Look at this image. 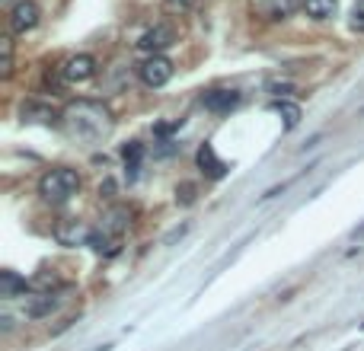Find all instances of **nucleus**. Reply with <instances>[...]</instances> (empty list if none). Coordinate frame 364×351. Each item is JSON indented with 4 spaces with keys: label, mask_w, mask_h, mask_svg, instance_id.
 Wrapping results in <instances>:
<instances>
[{
    "label": "nucleus",
    "mask_w": 364,
    "mask_h": 351,
    "mask_svg": "<svg viewBox=\"0 0 364 351\" xmlns=\"http://www.w3.org/2000/svg\"><path fill=\"white\" fill-rule=\"evenodd\" d=\"M195 160H199V170L205 172L208 179H224L227 172H230V166H227L224 160L214 153L211 144H201V147H199V157H195Z\"/></svg>",
    "instance_id": "9b49d317"
},
{
    "label": "nucleus",
    "mask_w": 364,
    "mask_h": 351,
    "mask_svg": "<svg viewBox=\"0 0 364 351\" xmlns=\"http://www.w3.org/2000/svg\"><path fill=\"white\" fill-rule=\"evenodd\" d=\"M89 236H93V230L83 221H77V217H68V221L55 224V240L61 243V246H87Z\"/></svg>",
    "instance_id": "0eeeda50"
},
{
    "label": "nucleus",
    "mask_w": 364,
    "mask_h": 351,
    "mask_svg": "<svg viewBox=\"0 0 364 351\" xmlns=\"http://www.w3.org/2000/svg\"><path fill=\"white\" fill-rule=\"evenodd\" d=\"M112 192H115V186H112V182H106V186H99V195H106V198H112Z\"/></svg>",
    "instance_id": "a878e982"
},
{
    "label": "nucleus",
    "mask_w": 364,
    "mask_h": 351,
    "mask_svg": "<svg viewBox=\"0 0 364 351\" xmlns=\"http://www.w3.org/2000/svg\"><path fill=\"white\" fill-rule=\"evenodd\" d=\"M7 23H10V32H16V35L32 32L42 23V7L35 0H16L13 7L7 10Z\"/></svg>",
    "instance_id": "39448f33"
},
{
    "label": "nucleus",
    "mask_w": 364,
    "mask_h": 351,
    "mask_svg": "<svg viewBox=\"0 0 364 351\" xmlns=\"http://www.w3.org/2000/svg\"><path fill=\"white\" fill-rule=\"evenodd\" d=\"M96 70H99L96 58H93V55H87V51H80V55H70V58H64V64H61V68H58V74H61V80H64V83H70V87H77V83H87V80H93V77H96Z\"/></svg>",
    "instance_id": "20e7f679"
},
{
    "label": "nucleus",
    "mask_w": 364,
    "mask_h": 351,
    "mask_svg": "<svg viewBox=\"0 0 364 351\" xmlns=\"http://www.w3.org/2000/svg\"><path fill=\"white\" fill-rule=\"evenodd\" d=\"M303 13L316 23H326L339 13V0H303Z\"/></svg>",
    "instance_id": "4468645a"
},
{
    "label": "nucleus",
    "mask_w": 364,
    "mask_h": 351,
    "mask_svg": "<svg viewBox=\"0 0 364 351\" xmlns=\"http://www.w3.org/2000/svg\"><path fill=\"white\" fill-rule=\"evenodd\" d=\"M99 221H103V224H99V230H103L106 236L122 240V234L131 227V211H128V208H122V205H115V208H109Z\"/></svg>",
    "instance_id": "1a4fd4ad"
},
{
    "label": "nucleus",
    "mask_w": 364,
    "mask_h": 351,
    "mask_svg": "<svg viewBox=\"0 0 364 351\" xmlns=\"http://www.w3.org/2000/svg\"><path fill=\"white\" fill-rule=\"evenodd\" d=\"M195 4H199V0H163V10L172 16H186L195 10Z\"/></svg>",
    "instance_id": "aec40b11"
},
{
    "label": "nucleus",
    "mask_w": 364,
    "mask_h": 351,
    "mask_svg": "<svg viewBox=\"0 0 364 351\" xmlns=\"http://www.w3.org/2000/svg\"><path fill=\"white\" fill-rule=\"evenodd\" d=\"M20 115H23V122L26 125H58L61 122V115H58L55 109H51V106H45V103H26L20 109Z\"/></svg>",
    "instance_id": "ddd939ff"
},
{
    "label": "nucleus",
    "mask_w": 364,
    "mask_h": 351,
    "mask_svg": "<svg viewBox=\"0 0 364 351\" xmlns=\"http://www.w3.org/2000/svg\"><path fill=\"white\" fill-rule=\"evenodd\" d=\"M4 4H10V0H4ZM10 7H13V4H10Z\"/></svg>",
    "instance_id": "cd10ccee"
},
{
    "label": "nucleus",
    "mask_w": 364,
    "mask_h": 351,
    "mask_svg": "<svg viewBox=\"0 0 364 351\" xmlns=\"http://www.w3.org/2000/svg\"><path fill=\"white\" fill-rule=\"evenodd\" d=\"M351 29H355V32H364V4L355 7V13H351Z\"/></svg>",
    "instance_id": "5701e85b"
},
{
    "label": "nucleus",
    "mask_w": 364,
    "mask_h": 351,
    "mask_svg": "<svg viewBox=\"0 0 364 351\" xmlns=\"http://www.w3.org/2000/svg\"><path fill=\"white\" fill-rule=\"evenodd\" d=\"M80 192V172L70 166H55L39 179V195L45 205H68Z\"/></svg>",
    "instance_id": "f03ea898"
},
{
    "label": "nucleus",
    "mask_w": 364,
    "mask_h": 351,
    "mask_svg": "<svg viewBox=\"0 0 364 351\" xmlns=\"http://www.w3.org/2000/svg\"><path fill=\"white\" fill-rule=\"evenodd\" d=\"M29 291V281L20 278L16 272H0V297H16V294H26Z\"/></svg>",
    "instance_id": "2eb2a0df"
},
{
    "label": "nucleus",
    "mask_w": 364,
    "mask_h": 351,
    "mask_svg": "<svg viewBox=\"0 0 364 351\" xmlns=\"http://www.w3.org/2000/svg\"><path fill=\"white\" fill-rule=\"evenodd\" d=\"M355 236H358V240H361V236H364V227H361V230H355Z\"/></svg>",
    "instance_id": "bb28decb"
},
{
    "label": "nucleus",
    "mask_w": 364,
    "mask_h": 351,
    "mask_svg": "<svg viewBox=\"0 0 364 351\" xmlns=\"http://www.w3.org/2000/svg\"><path fill=\"white\" fill-rule=\"evenodd\" d=\"M265 90L272 93V99H291V96H297V87H294V83H288V80H268Z\"/></svg>",
    "instance_id": "6ab92c4d"
},
{
    "label": "nucleus",
    "mask_w": 364,
    "mask_h": 351,
    "mask_svg": "<svg viewBox=\"0 0 364 351\" xmlns=\"http://www.w3.org/2000/svg\"><path fill=\"white\" fill-rule=\"evenodd\" d=\"M272 109L284 118V128H297L301 125V106L291 99H272Z\"/></svg>",
    "instance_id": "f3484780"
},
{
    "label": "nucleus",
    "mask_w": 364,
    "mask_h": 351,
    "mask_svg": "<svg viewBox=\"0 0 364 351\" xmlns=\"http://www.w3.org/2000/svg\"><path fill=\"white\" fill-rule=\"evenodd\" d=\"M144 153L147 151H144V144H141V141H131V144L122 147V157H125V170H128V176H138Z\"/></svg>",
    "instance_id": "dca6fc26"
},
{
    "label": "nucleus",
    "mask_w": 364,
    "mask_h": 351,
    "mask_svg": "<svg viewBox=\"0 0 364 351\" xmlns=\"http://www.w3.org/2000/svg\"><path fill=\"white\" fill-rule=\"evenodd\" d=\"M201 106L214 115H227V112H234L240 106V93L237 90H211L201 96Z\"/></svg>",
    "instance_id": "9d476101"
},
{
    "label": "nucleus",
    "mask_w": 364,
    "mask_h": 351,
    "mask_svg": "<svg viewBox=\"0 0 364 351\" xmlns=\"http://www.w3.org/2000/svg\"><path fill=\"white\" fill-rule=\"evenodd\" d=\"M195 192H199L195 182H179V186H176V201H179V205H192Z\"/></svg>",
    "instance_id": "412c9836"
},
{
    "label": "nucleus",
    "mask_w": 364,
    "mask_h": 351,
    "mask_svg": "<svg viewBox=\"0 0 364 351\" xmlns=\"http://www.w3.org/2000/svg\"><path fill=\"white\" fill-rule=\"evenodd\" d=\"M361 4H364V0H361Z\"/></svg>",
    "instance_id": "c85d7f7f"
},
{
    "label": "nucleus",
    "mask_w": 364,
    "mask_h": 351,
    "mask_svg": "<svg viewBox=\"0 0 364 351\" xmlns=\"http://www.w3.org/2000/svg\"><path fill=\"white\" fill-rule=\"evenodd\" d=\"M61 125L68 128L70 138L87 141V144H99L115 131V112L99 99H74L64 106Z\"/></svg>",
    "instance_id": "f257e3e1"
},
{
    "label": "nucleus",
    "mask_w": 364,
    "mask_h": 351,
    "mask_svg": "<svg viewBox=\"0 0 364 351\" xmlns=\"http://www.w3.org/2000/svg\"><path fill=\"white\" fill-rule=\"evenodd\" d=\"M186 230H189V224H182V227H179V230H172V234H170V236H166V246H170V243H176V240H179V236L186 234Z\"/></svg>",
    "instance_id": "393cba45"
},
{
    "label": "nucleus",
    "mask_w": 364,
    "mask_h": 351,
    "mask_svg": "<svg viewBox=\"0 0 364 351\" xmlns=\"http://www.w3.org/2000/svg\"><path fill=\"white\" fill-rule=\"evenodd\" d=\"M256 13L268 23H278V20H288L294 16L297 10H303V0H256Z\"/></svg>",
    "instance_id": "6e6552de"
},
{
    "label": "nucleus",
    "mask_w": 364,
    "mask_h": 351,
    "mask_svg": "<svg viewBox=\"0 0 364 351\" xmlns=\"http://www.w3.org/2000/svg\"><path fill=\"white\" fill-rule=\"evenodd\" d=\"M0 51H4V61H0V77H4V80H10V77H13V39H10V35H4V39H0Z\"/></svg>",
    "instance_id": "a211bd4d"
},
{
    "label": "nucleus",
    "mask_w": 364,
    "mask_h": 351,
    "mask_svg": "<svg viewBox=\"0 0 364 351\" xmlns=\"http://www.w3.org/2000/svg\"><path fill=\"white\" fill-rule=\"evenodd\" d=\"M55 307H58V297L51 294V291H42V294L29 297L26 307H23V313H26V319H45V317H51Z\"/></svg>",
    "instance_id": "f8f14e48"
},
{
    "label": "nucleus",
    "mask_w": 364,
    "mask_h": 351,
    "mask_svg": "<svg viewBox=\"0 0 364 351\" xmlns=\"http://www.w3.org/2000/svg\"><path fill=\"white\" fill-rule=\"evenodd\" d=\"M182 128V118H176V122H166V125H157V128H153V134H157V138H166V134H172V131H179Z\"/></svg>",
    "instance_id": "4be33fe9"
},
{
    "label": "nucleus",
    "mask_w": 364,
    "mask_h": 351,
    "mask_svg": "<svg viewBox=\"0 0 364 351\" xmlns=\"http://www.w3.org/2000/svg\"><path fill=\"white\" fill-rule=\"evenodd\" d=\"M35 288H58V275H39L35 278Z\"/></svg>",
    "instance_id": "b1692460"
},
{
    "label": "nucleus",
    "mask_w": 364,
    "mask_h": 351,
    "mask_svg": "<svg viewBox=\"0 0 364 351\" xmlns=\"http://www.w3.org/2000/svg\"><path fill=\"white\" fill-rule=\"evenodd\" d=\"M134 45H138V51H144L147 58H151V55H163L166 49L176 45V29H172L170 23H157V26L147 29V32L141 35Z\"/></svg>",
    "instance_id": "423d86ee"
},
{
    "label": "nucleus",
    "mask_w": 364,
    "mask_h": 351,
    "mask_svg": "<svg viewBox=\"0 0 364 351\" xmlns=\"http://www.w3.org/2000/svg\"><path fill=\"white\" fill-rule=\"evenodd\" d=\"M172 74H176V68H172V61L166 55H151V58H144V61L138 64L141 83H144V87H151V90L166 87V83L172 80Z\"/></svg>",
    "instance_id": "7ed1b4c3"
}]
</instances>
